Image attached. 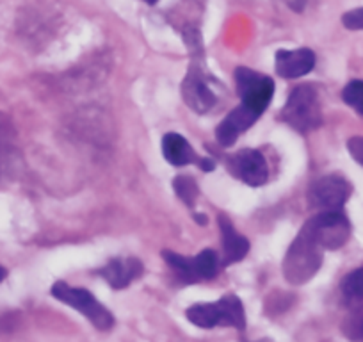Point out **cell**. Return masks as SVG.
<instances>
[{
    "label": "cell",
    "mask_w": 363,
    "mask_h": 342,
    "mask_svg": "<svg viewBox=\"0 0 363 342\" xmlns=\"http://www.w3.org/2000/svg\"><path fill=\"white\" fill-rule=\"evenodd\" d=\"M323 248L315 243L308 230L303 226L301 232L289 248L284 260L285 280L292 285H303L312 280L323 264Z\"/></svg>",
    "instance_id": "6da1fadb"
},
{
    "label": "cell",
    "mask_w": 363,
    "mask_h": 342,
    "mask_svg": "<svg viewBox=\"0 0 363 342\" xmlns=\"http://www.w3.org/2000/svg\"><path fill=\"white\" fill-rule=\"evenodd\" d=\"M187 319L198 328L211 330L216 326H233L237 330L246 328V312L237 296H223L216 303H198L187 309Z\"/></svg>",
    "instance_id": "7a4b0ae2"
},
{
    "label": "cell",
    "mask_w": 363,
    "mask_h": 342,
    "mask_svg": "<svg viewBox=\"0 0 363 342\" xmlns=\"http://www.w3.org/2000/svg\"><path fill=\"white\" fill-rule=\"evenodd\" d=\"M280 118L287 125H291L294 131L306 134V132L315 131L323 123V111H320L319 95L317 89L310 84L298 86L294 92L289 95L287 104L281 109Z\"/></svg>",
    "instance_id": "3957f363"
},
{
    "label": "cell",
    "mask_w": 363,
    "mask_h": 342,
    "mask_svg": "<svg viewBox=\"0 0 363 342\" xmlns=\"http://www.w3.org/2000/svg\"><path fill=\"white\" fill-rule=\"evenodd\" d=\"M50 292L55 299H59L61 303H65V305L72 307L77 312L82 314L99 330L107 331L114 326L113 312L107 310L87 289L72 287V285L65 284V282H55L52 285Z\"/></svg>",
    "instance_id": "277c9868"
},
{
    "label": "cell",
    "mask_w": 363,
    "mask_h": 342,
    "mask_svg": "<svg viewBox=\"0 0 363 342\" xmlns=\"http://www.w3.org/2000/svg\"><path fill=\"white\" fill-rule=\"evenodd\" d=\"M235 82L240 104L262 116L274 95V80L271 77L240 66L235 70Z\"/></svg>",
    "instance_id": "5b68a950"
},
{
    "label": "cell",
    "mask_w": 363,
    "mask_h": 342,
    "mask_svg": "<svg viewBox=\"0 0 363 342\" xmlns=\"http://www.w3.org/2000/svg\"><path fill=\"white\" fill-rule=\"evenodd\" d=\"M305 228L323 250H338L351 236V225L340 211L320 212L305 223Z\"/></svg>",
    "instance_id": "8992f818"
},
{
    "label": "cell",
    "mask_w": 363,
    "mask_h": 342,
    "mask_svg": "<svg viewBox=\"0 0 363 342\" xmlns=\"http://www.w3.org/2000/svg\"><path fill=\"white\" fill-rule=\"evenodd\" d=\"M162 257L166 264H169L178 277L187 284L212 280L219 270L218 255L212 250H203L196 257H184L173 251H162Z\"/></svg>",
    "instance_id": "52a82bcc"
},
{
    "label": "cell",
    "mask_w": 363,
    "mask_h": 342,
    "mask_svg": "<svg viewBox=\"0 0 363 342\" xmlns=\"http://www.w3.org/2000/svg\"><path fill=\"white\" fill-rule=\"evenodd\" d=\"M351 184L340 175H326L308 187V204L320 212H338L351 197Z\"/></svg>",
    "instance_id": "ba28073f"
},
{
    "label": "cell",
    "mask_w": 363,
    "mask_h": 342,
    "mask_svg": "<svg viewBox=\"0 0 363 342\" xmlns=\"http://www.w3.org/2000/svg\"><path fill=\"white\" fill-rule=\"evenodd\" d=\"M228 170L235 179L251 187L264 186L269 180V166L258 150L244 148L228 159Z\"/></svg>",
    "instance_id": "9c48e42d"
},
{
    "label": "cell",
    "mask_w": 363,
    "mask_h": 342,
    "mask_svg": "<svg viewBox=\"0 0 363 342\" xmlns=\"http://www.w3.org/2000/svg\"><path fill=\"white\" fill-rule=\"evenodd\" d=\"M258 118H260V114L240 104L216 128L218 143L221 146H232L239 139V136H242L247 128L257 123Z\"/></svg>",
    "instance_id": "30bf717a"
},
{
    "label": "cell",
    "mask_w": 363,
    "mask_h": 342,
    "mask_svg": "<svg viewBox=\"0 0 363 342\" xmlns=\"http://www.w3.org/2000/svg\"><path fill=\"white\" fill-rule=\"evenodd\" d=\"M182 95L187 106L196 113L203 114L216 106V95L207 84V80L201 77V73L191 72L182 84Z\"/></svg>",
    "instance_id": "8fae6325"
},
{
    "label": "cell",
    "mask_w": 363,
    "mask_h": 342,
    "mask_svg": "<svg viewBox=\"0 0 363 342\" xmlns=\"http://www.w3.org/2000/svg\"><path fill=\"white\" fill-rule=\"evenodd\" d=\"M315 66V54L310 48L277 52V72L284 79H298L310 73Z\"/></svg>",
    "instance_id": "7c38bea8"
},
{
    "label": "cell",
    "mask_w": 363,
    "mask_h": 342,
    "mask_svg": "<svg viewBox=\"0 0 363 342\" xmlns=\"http://www.w3.org/2000/svg\"><path fill=\"white\" fill-rule=\"evenodd\" d=\"M99 275L111 287L120 291V289L128 287L135 278L141 277L143 263L139 259H134V257H128V259H113L99 271Z\"/></svg>",
    "instance_id": "4fadbf2b"
},
{
    "label": "cell",
    "mask_w": 363,
    "mask_h": 342,
    "mask_svg": "<svg viewBox=\"0 0 363 342\" xmlns=\"http://www.w3.org/2000/svg\"><path fill=\"white\" fill-rule=\"evenodd\" d=\"M219 230H221V246H223V266H232L240 263L250 251V241L240 236L226 216H219Z\"/></svg>",
    "instance_id": "5bb4252c"
},
{
    "label": "cell",
    "mask_w": 363,
    "mask_h": 342,
    "mask_svg": "<svg viewBox=\"0 0 363 342\" xmlns=\"http://www.w3.org/2000/svg\"><path fill=\"white\" fill-rule=\"evenodd\" d=\"M162 153L166 160L173 166H187V164H200L201 157L198 155L186 138L177 132H169L162 138Z\"/></svg>",
    "instance_id": "9a60e30c"
},
{
    "label": "cell",
    "mask_w": 363,
    "mask_h": 342,
    "mask_svg": "<svg viewBox=\"0 0 363 342\" xmlns=\"http://www.w3.org/2000/svg\"><path fill=\"white\" fill-rule=\"evenodd\" d=\"M13 146H15V127L8 114L0 113V177L4 173Z\"/></svg>",
    "instance_id": "2e32d148"
},
{
    "label": "cell",
    "mask_w": 363,
    "mask_h": 342,
    "mask_svg": "<svg viewBox=\"0 0 363 342\" xmlns=\"http://www.w3.org/2000/svg\"><path fill=\"white\" fill-rule=\"evenodd\" d=\"M173 189L174 193H177V197L180 198L187 207H193L194 202H196L198 198V193H200L196 180L189 175L177 177V179L173 180Z\"/></svg>",
    "instance_id": "e0dca14e"
},
{
    "label": "cell",
    "mask_w": 363,
    "mask_h": 342,
    "mask_svg": "<svg viewBox=\"0 0 363 342\" xmlns=\"http://www.w3.org/2000/svg\"><path fill=\"white\" fill-rule=\"evenodd\" d=\"M342 99L358 114H363V80H352L342 92Z\"/></svg>",
    "instance_id": "ac0fdd59"
},
{
    "label": "cell",
    "mask_w": 363,
    "mask_h": 342,
    "mask_svg": "<svg viewBox=\"0 0 363 342\" xmlns=\"http://www.w3.org/2000/svg\"><path fill=\"white\" fill-rule=\"evenodd\" d=\"M342 292L347 298L363 299V267L352 271L342 280Z\"/></svg>",
    "instance_id": "d6986e66"
},
{
    "label": "cell",
    "mask_w": 363,
    "mask_h": 342,
    "mask_svg": "<svg viewBox=\"0 0 363 342\" xmlns=\"http://www.w3.org/2000/svg\"><path fill=\"white\" fill-rule=\"evenodd\" d=\"M342 23L349 31H363V8L351 9L342 16Z\"/></svg>",
    "instance_id": "ffe728a7"
},
{
    "label": "cell",
    "mask_w": 363,
    "mask_h": 342,
    "mask_svg": "<svg viewBox=\"0 0 363 342\" xmlns=\"http://www.w3.org/2000/svg\"><path fill=\"white\" fill-rule=\"evenodd\" d=\"M347 150L352 155V159H354L359 166H363V138H358V136H356V138L349 139Z\"/></svg>",
    "instance_id": "44dd1931"
},
{
    "label": "cell",
    "mask_w": 363,
    "mask_h": 342,
    "mask_svg": "<svg viewBox=\"0 0 363 342\" xmlns=\"http://www.w3.org/2000/svg\"><path fill=\"white\" fill-rule=\"evenodd\" d=\"M285 4L292 9V11H303L306 6V0H284Z\"/></svg>",
    "instance_id": "7402d4cb"
},
{
    "label": "cell",
    "mask_w": 363,
    "mask_h": 342,
    "mask_svg": "<svg viewBox=\"0 0 363 342\" xmlns=\"http://www.w3.org/2000/svg\"><path fill=\"white\" fill-rule=\"evenodd\" d=\"M6 275H8V271H6V270H4V267L0 266V282L4 280V278H6Z\"/></svg>",
    "instance_id": "603a6c76"
},
{
    "label": "cell",
    "mask_w": 363,
    "mask_h": 342,
    "mask_svg": "<svg viewBox=\"0 0 363 342\" xmlns=\"http://www.w3.org/2000/svg\"><path fill=\"white\" fill-rule=\"evenodd\" d=\"M146 4H150V6H153V4H157V2H159V0H145Z\"/></svg>",
    "instance_id": "cb8c5ba5"
},
{
    "label": "cell",
    "mask_w": 363,
    "mask_h": 342,
    "mask_svg": "<svg viewBox=\"0 0 363 342\" xmlns=\"http://www.w3.org/2000/svg\"><path fill=\"white\" fill-rule=\"evenodd\" d=\"M257 342H272L271 338H260V341H257Z\"/></svg>",
    "instance_id": "d4e9b609"
}]
</instances>
